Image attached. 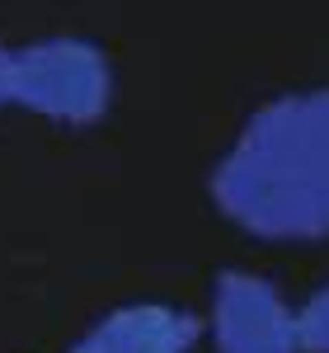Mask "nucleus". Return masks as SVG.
I'll list each match as a JSON object with an SVG mask.
<instances>
[{
	"instance_id": "f257e3e1",
	"label": "nucleus",
	"mask_w": 329,
	"mask_h": 353,
	"mask_svg": "<svg viewBox=\"0 0 329 353\" xmlns=\"http://www.w3.org/2000/svg\"><path fill=\"white\" fill-rule=\"evenodd\" d=\"M226 217L264 241L329 236V90L273 99L212 174Z\"/></svg>"
},
{
	"instance_id": "f03ea898",
	"label": "nucleus",
	"mask_w": 329,
	"mask_h": 353,
	"mask_svg": "<svg viewBox=\"0 0 329 353\" xmlns=\"http://www.w3.org/2000/svg\"><path fill=\"white\" fill-rule=\"evenodd\" d=\"M113 99L109 57L85 38H43L14 48V109L52 123H94Z\"/></svg>"
},
{
	"instance_id": "7ed1b4c3",
	"label": "nucleus",
	"mask_w": 329,
	"mask_h": 353,
	"mask_svg": "<svg viewBox=\"0 0 329 353\" xmlns=\"http://www.w3.org/2000/svg\"><path fill=\"white\" fill-rule=\"evenodd\" d=\"M207 330L217 353H301L297 311L259 273H221Z\"/></svg>"
},
{
	"instance_id": "20e7f679",
	"label": "nucleus",
	"mask_w": 329,
	"mask_h": 353,
	"mask_svg": "<svg viewBox=\"0 0 329 353\" xmlns=\"http://www.w3.org/2000/svg\"><path fill=\"white\" fill-rule=\"evenodd\" d=\"M193 344H198V321L189 311L137 301L104 316L89 334L71 344V353H189Z\"/></svg>"
},
{
	"instance_id": "39448f33",
	"label": "nucleus",
	"mask_w": 329,
	"mask_h": 353,
	"mask_svg": "<svg viewBox=\"0 0 329 353\" xmlns=\"http://www.w3.org/2000/svg\"><path fill=\"white\" fill-rule=\"evenodd\" d=\"M297 330H301V353H329V283L315 288L306 306H297Z\"/></svg>"
},
{
	"instance_id": "423d86ee",
	"label": "nucleus",
	"mask_w": 329,
	"mask_h": 353,
	"mask_svg": "<svg viewBox=\"0 0 329 353\" xmlns=\"http://www.w3.org/2000/svg\"><path fill=\"white\" fill-rule=\"evenodd\" d=\"M14 104V48L0 43V109Z\"/></svg>"
}]
</instances>
